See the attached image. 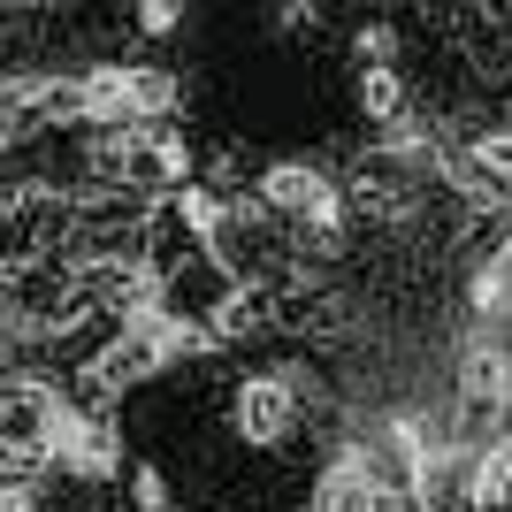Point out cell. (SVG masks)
<instances>
[{
    "mask_svg": "<svg viewBox=\"0 0 512 512\" xmlns=\"http://www.w3.org/2000/svg\"><path fill=\"white\" fill-rule=\"evenodd\" d=\"M467 512H512V444L474 451V467H467Z\"/></svg>",
    "mask_w": 512,
    "mask_h": 512,
    "instance_id": "obj_8",
    "label": "cell"
},
{
    "mask_svg": "<svg viewBox=\"0 0 512 512\" xmlns=\"http://www.w3.org/2000/svg\"><path fill=\"white\" fill-rule=\"evenodd\" d=\"M169 367V352H161V321H123L115 337L92 352V367H85V390L92 398H115V390H138L146 375H161Z\"/></svg>",
    "mask_w": 512,
    "mask_h": 512,
    "instance_id": "obj_3",
    "label": "cell"
},
{
    "mask_svg": "<svg viewBox=\"0 0 512 512\" xmlns=\"http://www.w3.org/2000/svg\"><path fill=\"white\" fill-rule=\"evenodd\" d=\"M0 512H39V490H31V482H0Z\"/></svg>",
    "mask_w": 512,
    "mask_h": 512,
    "instance_id": "obj_12",
    "label": "cell"
},
{
    "mask_svg": "<svg viewBox=\"0 0 512 512\" xmlns=\"http://www.w3.org/2000/svg\"><path fill=\"white\" fill-rule=\"evenodd\" d=\"M268 321H276V299L260 291V283H245V291H230V299L207 314L214 337H268Z\"/></svg>",
    "mask_w": 512,
    "mask_h": 512,
    "instance_id": "obj_9",
    "label": "cell"
},
{
    "mask_svg": "<svg viewBox=\"0 0 512 512\" xmlns=\"http://www.w3.org/2000/svg\"><path fill=\"white\" fill-rule=\"evenodd\" d=\"M138 31H176V8H169V0H153V8H138Z\"/></svg>",
    "mask_w": 512,
    "mask_h": 512,
    "instance_id": "obj_13",
    "label": "cell"
},
{
    "mask_svg": "<svg viewBox=\"0 0 512 512\" xmlns=\"http://www.w3.org/2000/svg\"><path fill=\"white\" fill-rule=\"evenodd\" d=\"M360 107L367 123H398L406 115V77L398 69H360Z\"/></svg>",
    "mask_w": 512,
    "mask_h": 512,
    "instance_id": "obj_11",
    "label": "cell"
},
{
    "mask_svg": "<svg viewBox=\"0 0 512 512\" xmlns=\"http://www.w3.org/2000/svg\"><path fill=\"white\" fill-rule=\"evenodd\" d=\"M459 176H467V184H482V192H505V199H512V123L474 130L467 153H459Z\"/></svg>",
    "mask_w": 512,
    "mask_h": 512,
    "instance_id": "obj_7",
    "label": "cell"
},
{
    "mask_svg": "<svg viewBox=\"0 0 512 512\" xmlns=\"http://www.w3.org/2000/svg\"><path fill=\"white\" fill-rule=\"evenodd\" d=\"M176 100H184V77H169V69H130V115H138V123H161Z\"/></svg>",
    "mask_w": 512,
    "mask_h": 512,
    "instance_id": "obj_10",
    "label": "cell"
},
{
    "mask_svg": "<svg viewBox=\"0 0 512 512\" xmlns=\"http://www.w3.org/2000/svg\"><path fill=\"white\" fill-rule=\"evenodd\" d=\"M260 214L329 237V230H337V214H344V199H337V184H329L321 169H306V161H276V169L260 176Z\"/></svg>",
    "mask_w": 512,
    "mask_h": 512,
    "instance_id": "obj_2",
    "label": "cell"
},
{
    "mask_svg": "<svg viewBox=\"0 0 512 512\" xmlns=\"http://www.w3.org/2000/svg\"><path fill=\"white\" fill-rule=\"evenodd\" d=\"M230 428L245 436L253 451H276L291 428H299V390L283 383V375H245L230 398Z\"/></svg>",
    "mask_w": 512,
    "mask_h": 512,
    "instance_id": "obj_4",
    "label": "cell"
},
{
    "mask_svg": "<svg viewBox=\"0 0 512 512\" xmlns=\"http://www.w3.org/2000/svg\"><path fill=\"white\" fill-rule=\"evenodd\" d=\"M46 459H62V467L85 474V482H107V474H123V436H115L100 413H69V406H62Z\"/></svg>",
    "mask_w": 512,
    "mask_h": 512,
    "instance_id": "obj_5",
    "label": "cell"
},
{
    "mask_svg": "<svg viewBox=\"0 0 512 512\" xmlns=\"http://www.w3.org/2000/svg\"><path fill=\"white\" fill-rule=\"evenodd\" d=\"M54 421H62V398L54 383H0V467H39L46 444H54Z\"/></svg>",
    "mask_w": 512,
    "mask_h": 512,
    "instance_id": "obj_1",
    "label": "cell"
},
{
    "mask_svg": "<svg viewBox=\"0 0 512 512\" xmlns=\"http://www.w3.org/2000/svg\"><path fill=\"white\" fill-rule=\"evenodd\" d=\"M383 482L360 467V459H337V467H321L314 482V512H383Z\"/></svg>",
    "mask_w": 512,
    "mask_h": 512,
    "instance_id": "obj_6",
    "label": "cell"
}]
</instances>
